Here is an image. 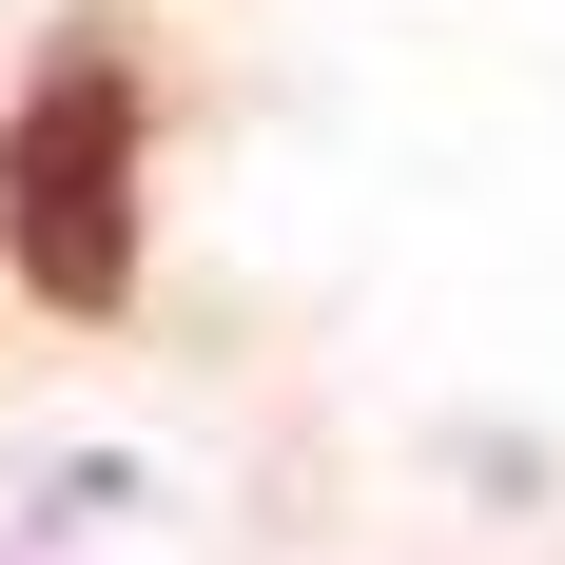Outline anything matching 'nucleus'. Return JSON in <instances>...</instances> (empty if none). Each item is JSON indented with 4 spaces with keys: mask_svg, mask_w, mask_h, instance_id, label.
Returning a JSON list of instances; mask_svg holds the SVG:
<instances>
[{
    "mask_svg": "<svg viewBox=\"0 0 565 565\" xmlns=\"http://www.w3.org/2000/svg\"><path fill=\"white\" fill-rule=\"evenodd\" d=\"M0 254L78 332L137 292V40L117 20H58L40 78H20V117H0Z\"/></svg>",
    "mask_w": 565,
    "mask_h": 565,
    "instance_id": "f257e3e1",
    "label": "nucleus"
}]
</instances>
